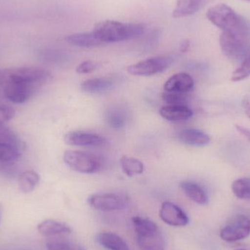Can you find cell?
Masks as SVG:
<instances>
[{"label":"cell","instance_id":"1","mask_svg":"<svg viewBox=\"0 0 250 250\" xmlns=\"http://www.w3.org/2000/svg\"><path fill=\"white\" fill-rule=\"evenodd\" d=\"M220 45L223 54L232 60L245 59L250 51V26L242 18L236 27L223 31Z\"/></svg>","mask_w":250,"mask_h":250},{"label":"cell","instance_id":"2","mask_svg":"<svg viewBox=\"0 0 250 250\" xmlns=\"http://www.w3.org/2000/svg\"><path fill=\"white\" fill-rule=\"evenodd\" d=\"M145 25L143 23H124L118 21L105 20L95 25L93 33L104 42H117L135 39L144 35Z\"/></svg>","mask_w":250,"mask_h":250},{"label":"cell","instance_id":"3","mask_svg":"<svg viewBox=\"0 0 250 250\" xmlns=\"http://www.w3.org/2000/svg\"><path fill=\"white\" fill-rule=\"evenodd\" d=\"M63 160L72 170L82 173H94L101 170L103 161L101 157L91 153L77 150H67Z\"/></svg>","mask_w":250,"mask_h":250},{"label":"cell","instance_id":"4","mask_svg":"<svg viewBox=\"0 0 250 250\" xmlns=\"http://www.w3.org/2000/svg\"><path fill=\"white\" fill-rule=\"evenodd\" d=\"M6 83L9 81H20L41 88L51 79L50 71L39 67H22L5 69ZM6 85V84H5Z\"/></svg>","mask_w":250,"mask_h":250},{"label":"cell","instance_id":"5","mask_svg":"<svg viewBox=\"0 0 250 250\" xmlns=\"http://www.w3.org/2000/svg\"><path fill=\"white\" fill-rule=\"evenodd\" d=\"M207 17L214 26L223 31L236 27L242 18L231 7L223 3L210 7L207 11Z\"/></svg>","mask_w":250,"mask_h":250},{"label":"cell","instance_id":"6","mask_svg":"<svg viewBox=\"0 0 250 250\" xmlns=\"http://www.w3.org/2000/svg\"><path fill=\"white\" fill-rule=\"evenodd\" d=\"M173 61L171 57L161 56L152 57L131 64L127 67V72L129 74L135 76H154L167 70L171 65Z\"/></svg>","mask_w":250,"mask_h":250},{"label":"cell","instance_id":"7","mask_svg":"<svg viewBox=\"0 0 250 250\" xmlns=\"http://www.w3.org/2000/svg\"><path fill=\"white\" fill-rule=\"evenodd\" d=\"M88 204L98 211L109 212L124 209L129 204V198L123 194H95L89 197Z\"/></svg>","mask_w":250,"mask_h":250},{"label":"cell","instance_id":"8","mask_svg":"<svg viewBox=\"0 0 250 250\" xmlns=\"http://www.w3.org/2000/svg\"><path fill=\"white\" fill-rule=\"evenodd\" d=\"M250 235V217L238 216L220 231V237L225 242H235L243 240Z\"/></svg>","mask_w":250,"mask_h":250},{"label":"cell","instance_id":"9","mask_svg":"<svg viewBox=\"0 0 250 250\" xmlns=\"http://www.w3.org/2000/svg\"><path fill=\"white\" fill-rule=\"evenodd\" d=\"M4 97L14 104H23L38 89L33 85L20 81H9L4 86Z\"/></svg>","mask_w":250,"mask_h":250},{"label":"cell","instance_id":"10","mask_svg":"<svg viewBox=\"0 0 250 250\" xmlns=\"http://www.w3.org/2000/svg\"><path fill=\"white\" fill-rule=\"evenodd\" d=\"M64 140L68 145L88 148H101L108 144V141L104 137L80 131L68 132L64 135Z\"/></svg>","mask_w":250,"mask_h":250},{"label":"cell","instance_id":"11","mask_svg":"<svg viewBox=\"0 0 250 250\" xmlns=\"http://www.w3.org/2000/svg\"><path fill=\"white\" fill-rule=\"evenodd\" d=\"M160 217L166 224L174 227H183L189 223V217L184 210L169 201L162 204Z\"/></svg>","mask_w":250,"mask_h":250},{"label":"cell","instance_id":"12","mask_svg":"<svg viewBox=\"0 0 250 250\" xmlns=\"http://www.w3.org/2000/svg\"><path fill=\"white\" fill-rule=\"evenodd\" d=\"M136 242L141 250H164L166 242L160 230L136 235Z\"/></svg>","mask_w":250,"mask_h":250},{"label":"cell","instance_id":"13","mask_svg":"<svg viewBox=\"0 0 250 250\" xmlns=\"http://www.w3.org/2000/svg\"><path fill=\"white\" fill-rule=\"evenodd\" d=\"M194 81L188 73H179L173 75L165 83L166 92L185 94L193 89Z\"/></svg>","mask_w":250,"mask_h":250},{"label":"cell","instance_id":"14","mask_svg":"<svg viewBox=\"0 0 250 250\" xmlns=\"http://www.w3.org/2000/svg\"><path fill=\"white\" fill-rule=\"evenodd\" d=\"M210 1L211 0H177L172 15L175 19L192 16L205 7Z\"/></svg>","mask_w":250,"mask_h":250},{"label":"cell","instance_id":"15","mask_svg":"<svg viewBox=\"0 0 250 250\" xmlns=\"http://www.w3.org/2000/svg\"><path fill=\"white\" fill-rule=\"evenodd\" d=\"M178 139L187 145L196 147L205 146L210 142L208 135L199 129L192 128L180 131L178 134Z\"/></svg>","mask_w":250,"mask_h":250},{"label":"cell","instance_id":"16","mask_svg":"<svg viewBox=\"0 0 250 250\" xmlns=\"http://www.w3.org/2000/svg\"><path fill=\"white\" fill-rule=\"evenodd\" d=\"M160 114L167 121L181 122L190 119L193 112L186 105H167L160 110Z\"/></svg>","mask_w":250,"mask_h":250},{"label":"cell","instance_id":"17","mask_svg":"<svg viewBox=\"0 0 250 250\" xmlns=\"http://www.w3.org/2000/svg\"><path fill=\"white\" fill-rule=\"evenodd\" d=\"M100 245L108 250H129L126 242L119 235L111 232H103L96 236Z\"/></svg>","mask_w":250,"mask_h":250},{"label":"cell","instance_id":"18","mask_svg":"<svg viewBox=\"0 0 250 250\" xmlns=\"http://www.w3.org/2000/svg\"><path fill=\"white\" fill-rule=\"evenodd\" d=\"M181 188L185 195L196 204L207 205L208 203V197L202 187L192 182H184L181 184Z\"/></svg>","mask_w":250,"mask_h":250},{"label":"cell","instance_id":"19","mask_svg":"<svg viewBox=\"0 0 250 250\" xmlns=\"http://www.w3.org/2000/svg\"><path fill=\"white\" fill-rule=\"evenodd\" d=\"M114 83L108 78L88 79L81 84V89L87 93H101L112 89Z\"/></svg>","mask_w":250,"mask_h":250},{"label":"cell","instance_id":"20","mask_svg":"<svg viewBox=\"0 0 250 250\" xmlns=\"http://www.w3.org/2000/svg\"><path fill=\"white\" fill-rule=\"evenodd\" d=\"M65 40L70 45L82 48H92L102 44L94 35L93 32L73 34L66 37Z\"/></svg>","mask_w":250,"mask_h":250},{"label":"cell","instance_id":"21","mask_svg":"<svg viewBox=\"0 0 250 250\" xmlns=\"http://www.w3.org/2000/svg\"><path fill=\"white\" fill-rule=\"evenodd\" d=\"M38 230L41 234L46 236L64 234L71 232V229L65 224L52 220H45L40 223Z\"/></svg>","mask_w":250,"mask_h":250},{"label":"cell","instance_id":"22","mask_svg":"<svg viewBox=\"0 0 250 250\" xmlns=\"http://www.w3.org/2000/svg\"><path fill=\"white\" fill-rule=\"evenodd\" d=\"M40 182V176L33 170H26L19 178V188L21 192L29 193L36 188Z\"/></svg>","mask_w":250,"mask_h":250},{"label":"cell","instance_id":"23","mask_svg":"<svg viewBox=\"0 0 250 250\" xmlns=\"http://www.w3.org/2000/svg\"><path fill=\"white\" fill-rule=\"evenodd\" d=\"M120 165L123 172L129 177L141 174L144 170V163L134 157L124 156L120 160Z\"/></svg>","mask_w":250,"mask_h":250},{"label":"cell","instance_id":"24","mask_svg":"<svg viewBox=\"0 0 250 250\" xmlns=\"http://www.w3.org/2000/svg\"><path fill=\"white\" fill-rule=\"evenodd\" d=\"M0 143L13 146L21 151L25 148V143L12 129L4 124H0Z\"/></svg>","mask_w":250,"mask_h":250},{"label":"cell","instance_id":"25","mask_svg":"<svg viewBox=\"0 0 250 250\" xmlns=\"http://www.w3.org/2000/svg\"><path fill=\"white\" fill-rule=\"evenodd\" d=\"M231 189L236 198L250 201V178L236 179L232 183Z\"/></svg>","mask_w":250,"mask_h":250},{"label":"cell","instance_id":"26","mask_svg":"<svg viewBox=\"0 0 250 250\" xmlns=\"http://www.w3.org/2000/svg\"><path fill=\"white\" fill-rule=\"evenodd\" d=\"M21 151L13 146L0 143V161L4 163L16 161L21 156Z\"/></svg>","mask_w":250,"mask_h":250},{"label":"cell","instance_id":"27","mask_svg":"<svg viewBox=\"0 0 250 250\" xmlns=\"http://www.w3.org/2000/svg\"><path fill=\"white\" fill-rule=\"evenodd\" d=\"M250 76V51L249 54L244 59L243 62L240 67H238L233 73H232V82H238L247 79Z\"/></svg>","mask_w":250,"mask_h":250},{"label":"cell","instance_id":"28","mask_svg":"<svg viewBox=\"0 0 250 250\" xmlns=\"http://www.w3.org/2000/svg\"><path fill=\"white\" fill-rule=\"evenodd\" d=\"M48 250H86L82 245L66 241H53L46 244Z\"/></svg>","mask_w":250,"mask_h":250},{"label":"cell","instance_id":"29","mask_svg":"<svg viewBox=\"0 0 250 250\" xmlns=\"http://www.w3.org/2000/svg\"><path fill=\"white\" fill-rule=\"evenodd\" d=\"M107 121L114 128H122L126 123V118L123 111L118 109L111 110L107 114Z\"/></svg>","mask_w":250,"mask_h":250},{"label":"cell","instance_id":"30","mask_svg":"<svg viewBox=\"0 0 250 250\" xmlns=\"http://www.w3.org/2000/svg\"><path fill=\"white\" fill-rule=\"evenodd\" d=\"M162 98L167 105H185V98L183 94L166 92L162 95Z\"/></svg>","mask_w":250,"mask_h":250},{"label":"cell","instance_id":"31","mask_svg":"<svg viewBox=\"0 0 250 250\" xmlns=\"http://www.w3.org/2000/svg\"><path fill=\"white\" fill-rule=\"evenodd\" d=\"M98 63L91 60L83 62L76 67V72L79 74H86L90 73L96 70L98 67Z\"/></svg>","mask_w":250,"mask_h":250},{"label":"cell","instance_id":"32","mask_svg":"<svg viewBox=\"0 0 250 250\" xmlns=\"http://www.w3.org/2000/svg\"><path fill=\"white\" fill-rule=\"evenodd\" d=\"M16 111L9 106L0 105V124H4L6 122L12 120L15 117Z\"/></svg>","mask_w":250,"mask_h":250},{"label":"cell","instance_id":"33","mask_svg":"<svg viewBox=\"0 0 250 250\" xmlns=\"http://www.w3.org/2000/svg\"><path fill=\"white\" fill-rule=\"evenodd\" d=\"M242 106H243L245 114L250 119V95H248L244 98L243 101H242Z\"/></svg>","mask_w":250,"mask_h":250},{"label":"cell","instance_id":"34","mask_svg":"<svg viewBox=\"0 0 250 250\" xmlns=\"http://www.w3.org/2000/svg\"><path fill=\"white\" fill-rule=\"evenodd\" d=\"M236 129L250 142V129H248V128L245 127V126H241V125H236Z\"/></svg>","mask_w":250,"mask_h":250},{"label":"cell","instance_id":"35","mask_svg":"<svg viewBox=\"0 0 250 250\" xmlns=\"http://www.w3.org/2000/svg\"><path fill=\"white\" fill-rule=\"evenodd\" d=\"M190 45L191 42L189 40H183L180 44V51L183 53L187 52L189 51Z\"/></svg>","mask_w":250,"mask_h":250},{"label":"cell","instance_id":"36","mask_svg":"<svg viewBox=\"0 0 250 250\" xmlns=\"http://www.w3.org/2000/svg\"><path fill=\"white\" fill-rule=\"evenodd\" d=\"M245 250V249H239V250Z\"/></svg>","mask_w":250,"mask_h":250},{"label":"cell","instance_id":"37","mask_svg":"<svg viewBox=\"0 0 250 250\" xmlns=\"http://www.w3.org/2000/svg\"><path fill=\"white\" fill-rule=\"evenodd\" d=\"M245 1H250V0H245Z\"/></svg>","mask_w":250,"mask_h":250}]
</instances>
